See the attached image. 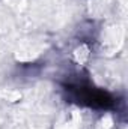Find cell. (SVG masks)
Listing matches in <instances>:
<instances>
[{
    "mask_svg": "<svg viewBox=\"0 0 128 129\" xmlns=\"http://www.w3.org/2000/svg\"><path fill=\"white\" fill-rule=\"evenodd\" d=\"M74 98L78 102L89 105V107H94V108H110L115 104L113 98L109 93L101 92V90H95L92 87H75L74 89Z\"/></svg>",
    "mask_w": 128,
    "mask_h": 129,
    "instance_id": "obj_1",
    "label": "cell"
}]
</instances>
